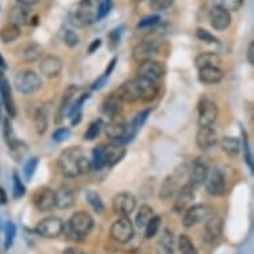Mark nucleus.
Masks as SVG:
<instances>
[{
    "label": "nucleus",
    "mask_w": 254,
    "mask_h": 254,
    "mask_svg": "<svg viewBox=\"0 0 254 254\" xmlns=\"http://www.w3.org/2000/svg\"><path fill=\"white\" fill-rule=\"evenodd\" d=\"M8 19H9V23L17 25V27L28 24V21H29L28 7H25V5H21V4H16L15 7L11 8V11H9Z\"/></svg>",
    "instance_id": "nucleus-28"
},
{
    "label": "nucleus",
    "mask_w": 254,
    "mask_h": 254,
    "mask_svg": "<svg viewBox=\"0 0 254 254\" xmlns=\"http://www.w3.org/2000/svg\"><path fill=\"white\" fill-rule=\"evenodd\" d=\"M101 0H80L71 8L68 19L76 28H84L100 20Z\"/></svg>",
    "instance_id": "nucleus-3"
},
{
    "label": "nucleus",
    "mask_w": 254,
    "mask_h": 254,
    "mask_svg": "<svg viewBox=\"0 0 254 254\" xmlns=\"http://www.w3.org/2000/svg\"><path fill=\"white\" fill-rule=\"evenodd\" d=\"M136 1H141V0H136Z\"/></svg>",
    "instance_id": "nucleus-62"
},
{
    "label": "nucleus",
    "mask_w": 254,
    "mask_h": 254,
    "mask_svg": "<svg viewBox=\"0 0 254 254\" xmlns=\"http://www.w3.org/2000/svg\"><path fill=\"white\" fill-rule=\"evenodd\" d=\"M165 69L158 62L154 60H145V62L140 63V68H138V76L144 77V79L153 81V83H158L160 80L164 77Z\"/></svg>",
    "instance_id": "nucleus-15"
},
{
    "label": "nucleus",
    "mask_w": 254,
    "mask_h": 254,
    "mask_svg": "<svg viewBox=\"0 0 254 254\" xmlns=\"http://www.w3.org/2000/svg\"><path fill=\"white\" fill-rule=\"evenodd\" d=\"M109 236L117 244H128L134 236L133 224L129 217H119L109 228Z\"/></svg>",
    "instance_id": "nucleus-6"
},
{
    "label": "nucleus",
    "mask_w": 254,
    "mask_h": 254,
    "mask_svg": "<svg viewBox=\"0 0 254 254\" xmlns=\"http://www.w3.org/2000/svg\"><path fill=\"white\" fill-rule=\"evenodd\" d=\"M42 79L35 71L31 69H24V71L17 72L13 80V85L16 91L23 95H31L38 92L42 88Z\"/></svg>",
    "instance_id": "nucleus-5"
},
{
    "label": "nucleus",
    "mask_w": 254,
    "mask_h": 254,
    "mask_svg": "<svg viewBox=\"0 0 254 254\" xmlns=\"http://www.w3.org/2000/svg\"><path fill=\"white\" fill-rule=\"evenodd\" d=\"M218 136L213 127H200L196 134V144L201 150H209L216 145Z\"/></svg>",
    "instance_id": "nucleus-18"
},
{
    "label": "nucleus",
    "mask_w": 254,
    "mask_h": 254,
    "mask_svg": "<svg viewBox=\"0 0 254 254\" xmlns=\"http://www.w3.org/2000/svg\"><path fill=\"white\" fill-rule=\"evenodd\" d=\"M224 79V71L220 67H204L198 69V80L202 84H218Z\"/></svg>",
    "instance_id": "nucleus-25"
},
{
    "label": "nucleus",
    "mask_w": 254,
    "mask_h": 254,
    "mask_svg": "<svg viewBox=\"0 0 254 254\" xmlns=\"http://www.w3.org/2000/svg\"><path fill=\"white\" fill-rule=\"evenodd\" d=\"M205 230H204V241L208 245H214L220 241L222 236V229H224V221L220 216H217L213 213L212 216L208 217V220L205 221Z\"/></svg>",
    "instance_id": "nucleus-13"
},
{
    "label": "nucleus",
    "mask_w": 254,
    "mask_h": 254,
    "mask_svg": "<svg viewBox=\"0 0 254 254\" xmlns=\"http://www.w3.org/2000/svg\"><path fill=\"white\" fill-rule=\"evenodd\" d=\"M35 232L44 238H56L64 232V222L59 217H46L39 221Z\"/></svg>",
    "instance_id": "nucleus-9"
},
{
    "label": "nucleus",
    "mask_w": 254,
    "mask_h": 254,
    "mask_svg": "<svg viewBox=\"0 0 254 254\" xmlns=\"http://www.w3.org/2000/svg\"><path fill=\"white\" fill-rule=\"evenodd\" d=\"M92 169L95 171H100L105 167V157H104V145L96 146L93 152H92Z\"/></svg>",
    "instance_id": "nucleus-38"
},
{
    "label": "nucleus",
    "mask_w": 254,
    "mask_h": 254,
    "mask_svg": "<svg viewBox=\"0 0 254 254\" xmlns=\"http://www.w3.org/2000/svg\"><path fill=\"white\" fill-rule=\"evenodd\" d=\"M209 21L216 31H225L232 23V16L229 11H226L225 8L213 5L209 11Z\"/></svg>",
    "instance_id": "nucleus-16"
},
{
    "label": "nucleus",
    "mask_w": 254,
    "mask_h": 254,
    "mask_svg": "<svg viewBox=\"0 0 254 254\" xmlns=\"http://www.w3.org/2000/svg\"><path fill=\"white\" fill-rule=\"evenodd\" d=\"M121 104H123V101L117 97L116 93H112L108 97H105L104 101H103V104H101V112L104 113L105 116H108L109 119H113V117L120 115Z\"/></svg>",
    "instance_id": "nucleus-27"
},
{
    "label": "nucleus",
    "mask_w": 254,
    "mask_h": 254,
    "mask_svg": "<svg viewBox=\"0 0 254 254\" xmlns=\"http://www.w3.org/2000/svg\"><path fill=\"white\" fill-rule=\"evenodd\" d=\"M127 127H128V124L125 123V120L123 117H113V119L109 120L108 124L104 127L105 134H107L109 138L115 140V141H120L121 138L125 136V133H127Z\"/></svg>",
    "instance_id": "nucleus-20"
},
{
    "label": "nucleus",
    "mask_w": 254,
    "mask_h": 254,
    "mask_svg": "<svg viewBox=\"0 0 254 254\" xmlns=\"http://www.w3.org/2000/svg\"><path fill=\"white\" fill-rule=\"evenodd\" d=\"M116 95L124 103L152 101L158 95V85L157 83L137 76L136 79L128 80L121 84L116 91Z\"/></svg>",
    "instance_id": "nucleus-1"
},
{
    "label": "nucleus",
    "mask_w": 254,
    "mask_h": 254,
    "mask_svg": "<svg viewBox=\"0 0 254 254\" xmlns=\"http://www.w3.org/2000/svg\"><path fill=\"white\" fill-rule=\"evenodd\" d=\"M123 31H124V27L121 25V27H117V28L112 29L108 35V42H109V47L115 50L119 44H120V39L121 35H123Z\"/></svg>",
    "instance_id": "nucleus-45"
},
{
    "label": "nucleus",
    "mask_w": 254,
    "mask_h": 254,
    "mask_svg": "<svg viewBox=\"0 0 254 254\" xmlns=\"http://www.w3.org/2000/svg\"><path fill=\"white\" fill-rule=\"evenodd\" d=\"M112 8V0H104V1H101L100 5V19H103L104 16H107Z\"/></svg>",
    "instance_id": "nucleus-54"
},
{
    "label": "nucleus",
    "mask_w": 254,
    "mask_h": 254,
    "mask_svg": "<svg viewBox=\"0 0 254 254\" xmlns=\"http://www.w3.org/2000/svg\"><path fill=\"white\" fill-rule=\"evenodd\" d=\"M179 190V184L176 180L175 176H168L167 179L164 180L163 185L160 188V198L163 200H169L175 196Z\"/></svg>",
    "instance_id": "nucleus-30"
},
{
    "label": "nucleus",
    "mask_w": 254,
    "mask_h": 254,
    "mask_svg": "<svg viewBox=\"0 0 254 254\" xmlns=\"http://www.w3.org/2000/svg\"><path fill=\"white\" fill-rule=\"evenodd\" d=\"M12 192L15 198H20V197H23L25 194V187L23 185V181H21L17 173H13Z\"/></svg>",
    "instance_id": "nucleus-46"
},
{
    "label": "nucleus",
    "mask_w": 254,
    "mask_h": 254,
    "mask_svg": "<svg viewBox=\"0 0 254 254\" xmlns=\"http://www.w3.org/2000/svg\"><path fill=\"white\" fill-rule=\"evenodd\" d=\"M76 202V193L71 187L62 185L56 190V208L62 210L71 209Z\"/></svg>",
    "instance_id": "nucleus-21"
},
{
    "label": "nucleus",
    "mask_w": 254,
    "mask_h": 254,
    "mask_svg": "<svg viewBox=\"0 0 254 254\" xmlns=\"http://www.w3.org/2000/svg\"><path fill=\"white\" fill-rule=\"evenodd\" d=\"M95 226V221L92 216L87 212H76L72 214L69 221H68L67 230L69 236L73 240H81L83 237H87L91 233Z\"/></svg>",
    "instance_id": "nucleus-4"
},
{
    "label": "nucleus",
    "mask_w": 254,
    "mask_h": 254,
    "mask_svg": "<svg viewBox=\"0 0 254 254\" xmlns=\"http://www.w3.org/2000/svg\"><path fill=\"white\" fill-rule=\"evenodd\" d=\"M196 36L200 39L201 42L208 43V44H217V43H218V40H217L216 36L210 34V32H208V31H206V29H204V28L197 29Z\"/></svg>",
    "instance_id": "nucleus-49"
},
{
    "label": "nucleus",
    "mask_w": 254,
    "mask_h": 254,
    "mask_svg": "<svg viewBox=\"0 0 254 254\" xmlns=\"http://www.w3.org/2000/svg\"><path fill=\"white\" fill-rule=\"evenodd\" d=\"M77 91H79V88L76 87V85H69V87L65 89V92H64V96H63L62 107H60L62 112L67 113L69 105L72 104V101L75 100V96H76V93H77Z\"/></svg>",
    "instance_id": "nucleus-39"
},
{
    "label": "nucleus",
    "mask_w": 254,
    "mask_h": 254,
    "mask_svg": "<svg viewBox=\"0 0 254 254\" xmlns=\"http://www.w3.org/2000/svg\"><path fill=\"white\" fill-rule=\"evenodd\" d=\"M19 36H20V27H17L12 23H8L3 28H0V40L4 44L15 42Z\"/></svg>",
    "instance_id": "nucleus-32"
},
{
    "label": "nucleus",
    "mask_w": 254,
    "mask_h": 254,
    "mask_svg": "<svg viewBox=\"0 0 254 254\" xmlns=\"http://www.w3.org/2000/svg\"><path fill=\"white\" fill-rule=\"evenodd\" d=\"M0 95H1V101L5 107V111L11 117L16 116V108L12 99V92H11V85L8 80L5 79L4 75H0Z\"/></svg>",
    "instance_id": "nucleus-24"
},
{
    "label": "nucleus",
    "mask_w": 254,
    "mask_h": 254,
    "mask_svg": "<svg viewBox=\"0 0 254 254\" xmlns=\"http://www.w3.org/2000/svg\"><path fill=\"white\" fill-rule=\"evenodd\" d=\"M5 240H4V249L9 250L12 248L15 238H16V226L13 222H7L4 228Z\"/></svg>",
    "instance_id": "nucleus-42"
},
{
    "label": "nucleus",
    "mask_w": 254,
    "mask_h": 254,
    "mask_svg": "<svg viewBox=\"0 0 254 254\" xmlns=\"http://www.w3.org/2000/svg\"><path fill=\"white\" fill-rule=\"evenodd\" d=\"M8 202V197H7V193L3 188L0 187V205H5Z\"/></svg>",
    "instance_id": "nucleus-59"
},
{
    "label": "nucleus",
    "mask_w": 254,
    "mask_h": 254,
    "mask_svg": "<svg viewBox=\"0 0 254 254\" xmlns=\"http://www.w3.org/2000/svg\"><path fill=\"white\" fill-rule=\"evenodd\" d=\"M40 0H17V4L25 5V7H31V5L38 4Z\"/></svg>",
    "instance_id": "nucleus-58"
},
{
    "label": "nucleus",
    "mask_w": 254,
    "mask_h": 254,
    "mask_svg": "<svg viewBox=\"0 0 254 254\" xmlns=\"http://www.w3.org/2000/svg\"><path fill=\"white\" fill-rule=\"evenodd\" d=\"M173 4V0H150V8L156 12L165 11Z\"/></svg>",
    "instance_id": "nucleus-50"
},
{
    "label": "nucleus",
    "mask_w": 254,
    "mask_h": 254,
    "mask_svg": "<svg viewBox=\"0 0 254 254\" xmlns=\"http://www.w3.org/2000/svg\"><path fill=\"white\" fill-rule=\"evenodd\" d=\"M221 149L224 153H226L229 157H236L241 150V144L237 137H232V136H226V137L221 138Z\"/></svg>",
    "instance_id": "nucleus-29"
},
{
    "label": "nucleus",
    "mask_w": 254,
    "mask_h": 254,
    "mask_svg": "<svg viewBox=\"0 0 254 254\" xmlns=\"http://www.w3.org/2000/svg\"><path fill=\"white\" fill-rule=\"evenodd\" d=\"M175 234L171 229H164L156 244V254H175Z\"/></svg>",
    "instance_id": "nucleus-26"
},
{
    "label": "nucleus",
    "mask_w": 254,
    "mask_h": 254,
    "mask_svg": "<svg viewBox=\"0 0 254 254\" xmlns=\"http://www.w3.org/2000/svg\"><path fill=\"white\" fill-rule=\"evenodd\" d=\"M246 59H248V63H249L250 65H253L254 64V43L252 42L248 47V54H246Z\"/></svg>",
    "instance_id": "nucleus-55"
},
{
    "label": "nucleus",
    "mask_w": 254,
    "mask_h": 254,
    "mask_svg": "<svg viewBox=\"0 0 254 254\" xmlns=\"http://www.w3.org/2000/svg\"><path fill=\"white\" fill-rule=\"evenodd\" d=\"M244 0H213V4L218 5L221 8H225L226 11H237L242 5Z\"/></svg>",
    "instance_id": "nucleus-43"
},
{
    "label": "nucleus",
    "mask_w": 254,
    "mask_h": 254,
    "mask_svg": "<svg viewBox=\"0 0 254 254\" xmlns=\"http://www.w3.org/2000/svg\"><path fill=\"white\" fill-rule=\"evenodd\" d=\"M244 133V148H245V163L248 164V167L252 172H253V157H252V152H250L249 148V141H248V134H245V132L242 130Z\"/></svg>",
    "instance_id": "nucleus-52"
},
{
    "label": "nucleus",
    "mask_w": 254,
    "mask_h": 254,
    "mask_svg": "<svg viewBox=\"0 0 254 254\" xmlns=\"http://www.w3.org/2000/svg\"><path fill=\"white\" fill-rule=\"evenodd\" d=\"M63 71V60L58 56L48 55L46 58H43L40 62V72L42 75L47 79H55L58 77Z\"/></svg>",
    "instance_id": "nucleus-17"
},
{
    "label": "nucleus",
    "mask_w": 254,
    "mask_h": 254,
    "mask_svg": "<svg viewBox=\"0 0 254 254\" xmlns=\"http://www.w3.org/2000/svg\"><path fill=\"white\" fill-rule=\"evenodd\" d=\"M194 197H196V194H194V188L192 185H189V184L184 185L176 193V200L173 202V212L176 214H183L190 206L193 201H194Z\"/></svg>",
    "instance_id": "nucleus-14"
},
{
    "label": "nucleus",
    "mask_w": 254,
    "mask_h": 254,
    "mask_svg": "<svg viewBox=\"0 0 254 254\" xmlns=\"http://www.w3.org/2000/svg\"><path fill=\"white\" fill-rule=\"evenodd\" d=\"M116 62H117V58H113L112 60H111V63H109V67L107 68L104 73H103V76H105L107 79H109V76H111V73H112L113 68H115V65H116Z\"/></svg>",
    "instance_id": "nucleus-57"
},
{
    "label": "nucleus",
    "mask_w": 254,
    "mask_h": 254,
    "mask_svg": "<svg viewBox=\"0 0 254 254\" xmlns=\"http://www.w3.org/2000/svg\"><path fill=\"white\" fill-rule=\"evenodd\" d=\"M154 216L153 208L149 206V205H141L140 209H138L137 216H136V225L138 228H145V225L148 224V221Z\"/></svg>",
    "instance_id": "nucleus-37"
},
{
    "label": "nucleus",
    "mask_w": 254,
    "mask_h": 254,
    "mask_svg": "<svg viewBox=\"0 0 254 254\" xmlns=\"http://www.w3.org/2000/svg\"><path fill=\"white\" fill-rule=\"evenodd\" d=\"M39 164V158L38 157H32L29 158L28 161L25 163L24 169H23V173H24V177L27 181L32 179V176L35 175V172H36V168H38Z\"/></svg>",
    "instance_id": "nucleus-44"
},
{
    "label": "nucleus",
    "mask_w": 254,
    "mask_h": 254,
    "mask_svg": "<svg viewBox=\"0 0 254 254\" xmlns=\"http://www.w3.org/2000/svg\"><path fill=\"white\" fill-rule=\"evenodd\" d=\"M3 132H4L5 141L8 142V145L11 146V148H15V145L17 144V140L13 137L12 127H11V123H9L8 119H4V128H3Z\"/></svg>",
    "instance_id": "nucleus-47"
},
{
    "label": "nucleus",
    "mask_w": 254,
    "mask_h": 254,
    "mask_svg": "<svg viewBox=\"0 0 254 254\" xmlns=\"http://www.w3.org/2000/svg\"><path fill=\"white\" fill-rule=\"evenodd\" d=\"M42 55L43 47L35 42H31L29 44H27L24 50H23V59L28 63L36 62Z\"/></svg>",
    "instance_id": "nucleus-34"
},
{
    "label": "nucleus",
    "mask_w": 254,
    "mask_h": 254,
    "mask_svg": "<svg viewBox=\"0 0 254 254\" xmlns=\"http://www.w3.org/2000/svg\"><path fill=\"white\" fill-rule=\"evenodd\" d=\"M208 172V165H206L202 160H200V158L196 160V161L193 163L190 173H189V185H192L194 189L201 187V185L205 183V180H206Z\"/></svg>",
    "instance_id": "nucleus-23"
},
{
    "label": "nucleus",
    "mask_w": 254,
    "mask_h": 254,
    "mask_svg": "<svg viewBox=\"0 0 254 254\" xmlns=\"http://www.w3.org/2000/svg\"><path fill=\"white\" fill-rule=\"evenodd\" d=\"M59 171L64 177L75 179L92 171L91 160L84 154L80 146L68 148L59 157Z\"/></svg>",
    "instance_id": "nucleus-2"
},
{
    "label": "nucleus",
    "mask_w": 254,
    "mask_h": 254,
    "mask_svg": "<svg viewBox=\"0 0 254 254\" xmlns=\"http://www.w3.org/2000/svg\"><path fill=\"white\" fill-rule=\"evenodd\" d=\"M100 46H101L100 39H96V40H93V42L91 43L89 48H88V54H93V52H96V51L100 48Z\"/></svg>",
    "instance_id": "nucleus-56"
},
{
    "label": "nucleus",
    "mask_w": 254,
    "mask_h": 254,
    "mask_svg": "<svg viewBox=\"0 0 254 254\" xmlns=\"http://www.w3.org/2000/svg\"><path fill=\"white\" fill-rule=\"evenodd\" d=\"M0 67L5 68V62H4V59H3V56H1V55H0Z\"/></svg>",
    "instance_id": "nucleus-61"
},
{
    "label": "nucleus",
    "mask_w": 254,
    "mask_h": 254,
    "mask_svg": "<svg viewBox=\"0 0 254 254\" xmlns=\"http://www.w3.org/2000/svg\"><path fill=\"white\" fill-rule=\"evenodd\" d=\"M218 117V107L213 100L204 96L198 104V125L200 127H213Z\"/></svg>",
    "instance_id": "nucleus-12"
},
{
    "label": "nucleus",
    "mask_w": 254,
    "mask_h": 254,
    "mask_svg": "<svg viewBox=\"0 0 254 254\" xmlns=\"http://www.w3.org/2000/svg\"><path fill=\"white\" fill-rule=\"evenodd\" d=\"M64 43L69 48H73V47H76L80 43L79 35L76 34L75 31H72V29H65V32H64Z\"/></svg>",
    "instance_id": "nucleus-48"
},
{
    "label": "nucleus",
    "mask_w": 254,
    "mask_h": 254,
    "mask_svg": "<svg viewBox=\"0 0 254 254\" xmlns=\"http://www.w3.org/2000/svg\"><path fill=\"white\" fill-rule=\"evenodd\" d=\"M137 205L136 197L129 192H121L113 197L112 210L119 217H129Z\"/></svg>",
    "instance_id": "nucleus-8"
},
{
    "label": "nucleus",
    "mask_w": 254,
    "mask_h": 254,
    "mask_svg": "<svg viewBox=\"0 0 254 254\" xmlns=\"http://www.w3.org/2000/svg\"><path fill=\"white\" fill-rule=\"evenodd\" d=\"M85 198H87V202L89 204V206L93 209V212L97 213V214H103L105 212V205L99 193L95 192V190H87Z\"/></svg>",
    "instance_id": "nucleus-33"
},
{
    "label": "nucleus",
    "mask_w": 254,
    "mask_h": 254,
    "mask_svg": "<svg viewBox=\"0 0 254 254\" xmlns=\"http://www.w3.org/2000/svg\"><path fill=\"white\" fill-rule=\"evenodd\" d=\"M205 189L210 196L220 197L226 192V179L225 175L218 168H214L208 172L205 180Z\"/></svg>",
    "instance_id": "nucleus-11"
},
{
    "label": "nucleus",
    "mask_w": 254,
    "mask_h": 254,
    "mask_svg": "<svg viewBox=\"0 0 254 254\" xmlns=\"http://www.w3.org/2000/svg\"><path fill=\"white\" fill-rule=\"evenodd\" d=\"M35 123V129L39 134L46 133L47 128H48V115H47V111L43 108H39L35 113L34 117Z\"/></svg>",
    "instance_id": "nucleus-36"
},
{
    "label": "nucleus",
    "mask_w": 254,
    "mask_h": 254,
    "mask_svg": "<svg viewBox=\"0 0 254 254\" xmlns=\"http://www.w3.org/2000/svg\"><path fill=\"white\" fill-rule=\"evenodd\" d=\"M158 44L153 40H145V42L138 43L133 48V59L137 63H142L145 60H150L154 54L157 52Z\"/></svg>",
    "instance_id": "nucleus-22"
},
{
    "label": "nucleus",
    "mask_w": 254,
    "mask_h": 254,
    "mask_svg": "<svg viewBox=\"0 0 254 254\" xmlns=\"http://www.w3.org/2000/svg\"><path fill=\"white\" fill-rule=\"evenodd\" d=\"M213 210L209 205L197 204L189 208L184 212L183 216V225L185 228H193L198 225L202 221L208 220L209 216H212Z\"/></svg>",
    "instance_id": "nucleus-7"
},
{
    "label": "nucleus",
    "mask_w": 254,
    "mask_h": 254,
    "mask_svg": "<svg viewBox=\"0 0 254 254\" xmlns=\"http://www.w3.org/2000/svg\"><path fill=\"white\" fill-rule=\"evenodd\" d=\"M160 225H161V217L153 216L149 221H148V224L145 225V238L146 240L153 238L154 236L158 233Z\"/></svg>",
    "instance_id": "nucleus-40"
},
{
    "label": "nucleus",
    "mask_w": 254,
    "mask_h": 254,
    "mask_svg": "<svg viewBox=\"0 0 254 254\" xmlns=\"http://www.w3.org/2000/svg\"><path fill=\"white\" fill-rule=\"evenodd\" d=\"M177 246H179L180 254H198V250L190 237L187 234H180L179 240H177Z\"/></svg>",
    "instance_id": "nucleus-35"
},
{
    "label": "nucleus",
    "mask_w": 254,
    "mask_h": 254,
    "mask_svg": "<svg viewBox=\"0 0 254 254\" xmlns=\"http://www.w3.org/2000/svg\"><path fill=\"white\" fill-rule=\"evenodd\" d=\"M69 134H71L69 128L64 127V128H58V129L55 130L54 134H52V138H54L55 142H63L69 137Z\"/></svg>",
    "instance_id": "nucleus-51"
},
{
    "label": "nucleus",
    "mask_w": 254,
    "mask_h": 254,
    "mask_svg": "<svg viewBox=\"0 0 254 254\" xmlns=\"http://www.w3.org/2000/svg\"><path fill=\"white\" fill-rule=\"evenodd\" d=\"M32 202L39 212H51L56 208V192L48 187L39 188L38 190L34 193Z\"/></svg>",
    "instance_id": "nucleus-10"
},
{
    "label": "nucleus",
    "mask_w": 254,
    "mask_h": 254,
    "mask_svg": "<svg viewBox=\"0 0 254 254\" xmlns=\"http://www.w3.org/2000/svg\"><path fill=\"white\" fill-rule=\"evenodd\" d=\"M62 254H85L83 250L77 249V248H67V249L64 250Z\"/></svg>",
    "instance_id": "nucleus-60"
},
{
    "label": "nucleus",
    "mask_w": 254,
    "mask_h": 254,
    "mask_svg": "<svg viewBox=\"0 0 254 254\" xmlns=\"http://www.w3.org/2000/svg\"><path fill=\"white\" fill-rule=\"evenodd\" d=\"M161 20L158 15H152V16L144 17L140 23L137 24V28H146V27H152V25L157 24L158 21Z\"/></svg>",
    "instance_id": "nucleus-53"
},
{
    "label": "nucleus",
    "mask_w": 254,
    "mask_h": 254,
    "mask_svg": "<svg viewBox=\"0 0 254 254\" xmlns=\"http://www.w3.org/2000/svg\"><path fill=\"white\" fill-rule=\"evenodd\" d=\"M221 64V58L216 52H202L196 58V67H218Z\"/></svg>",
    "instance_id": "nucleus-31"
},
{
    "label": "nucleus",
    "mask_w": 254,
    "mask_h": 254,
    "mask_svg": "<svg viewBox=\"0 0 254 254\" xmlns=\"http://www.w3.org/2000/svg\"><path fill=\"white\" fill-rule=\"evenodd\" d=\"M125 146L120 142H111L108 145H104V157H105V167H115L124 158L125 156Z\"/></svg>",
    "instance_id": "nucleus-19"
},
{
    "label": "nucleus",
    "mask_w": 254,
    "mask_h": 254,
    "mask_svg": "<svg viewBox=\"0 0 254 254\" xmlns=\"http://www.w3.org/2000/svg\"><path fill=\"white\" fill-rule=\"evenodd\" d=\"M101 128H103V121L101 120H95L93 123H91L89 127H88L87 132L84 133V140L85 141H93L100 134Z\"/></svg>",
    "instance_id": "nucleus-41"
}]
</instances>
